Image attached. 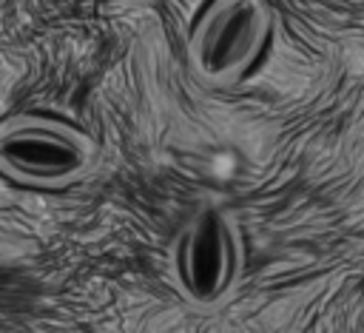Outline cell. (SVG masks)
Returning a JSON list of instances; mask_svg holds the SVG:
<instances>
[{
  "mask_svg": "<svg viewBox=\"0 0 364 333\" xmlns=\"http://www.w3.org/2000/svg\"><path fill=\"white\" fill-rule=\"evenodd\" d=\"M270 31L262 0H213L191 31V68L208 85H230L259 57Z\"/></svg>",
  "mask_w": 364,
  "mask_h": 333,
  "instance_id": "3957f363",
  "label": "cell"
},
{
  "mask_svg": "<svg viewBox=\"0 0 364 333\" xmlns=\"http://www.w3.org/2000/svg\"><path fill=\"white\" fill-rule=\"evenodd\" d=\"M97 159L100 145L63 120L17 114L0 122V174L11 182L65 188L91 174Z\"/></svg>",
  "mask_w": 364,
  "mask_h": 333,
  "instance_id": "6da1fadb",
  "label": "cell"
},
{
  "mask_svg": "<svg viewBox=\"0 0 364 333\" xmlns=\"http://www.w3.org/2000/svg\"><path fill=\"white\" fill-rule=\"evenodd\" d=\"M171 279L185 305L196 310L222 307L242 279V239L233 222L202 208L171 250Z\"/></svg>",
  "mask_w": 364,
  "mask_h": 333,
  "instance_id": "7a4b0ae2",
  "label": "cell"
}]
</instances>
